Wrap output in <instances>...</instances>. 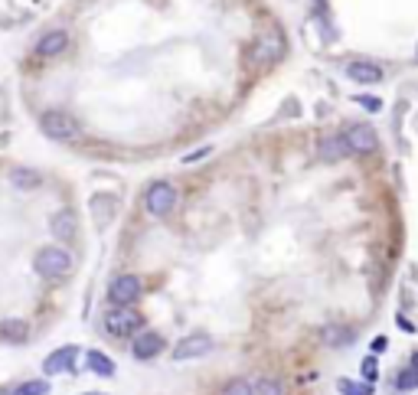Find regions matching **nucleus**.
<instances>
[{
  "label": "nucleus",
  "instance_id": "nucleus-2",
  "mask_svg": "<svg viewBox=\"0 0 418 395\" xmlns=\"http://www.w3.org/2000/svg\"><path fill=\"white\" fill-rule=\"evenodd\" d=\"M140 327H144V317L134 307H111L105 314V330L111 337H138Z\"/></svg>",
  "mask_w": 418,
  "mask_h": 395
},
{
  "label": "nucleus",
  "instance_id": "nucleus-1",
  "mask_svg": "<svg viewBox=\"0 0 418 395\" xmlns=\"http://www.w3.org/2000/svg\"><path fill=\"white\" fill-rule=\"evenodd\" d=\"M33 268H36V275H40V278H46V281H63V278H69V275H72L75 261H72V255H69L65 248L46 245V248H40V252H36V258H33Z\"/></svg>",
  "mask_w": 418,
  "mask_h": 395
},
{
  "label": "nucleus",
  "instance_id": "nucleus-7",
  "mask_svg": "<svg viewBox=\"0 0 418 395\" xmlns=\"http://www.w3.org/2000/svg\"><path fill=\"white\" fill-rule=\"evenodd\" d=\"M213 350V340L206 333H193V337H183L177 346H173V360L177 363H186V360H200Z\"/></svg>",
  "mask_w": 418,
  "mask_h": 395
},
{
  "label": "nucleus",
  "instance_id": "nucleus-22",
  "mask_svg": "<svg viewBox=\"0 0 418 395\" xmlns=\"http://www.w3.org/2000/svg\"><path fill=\"white\" fill-rule=\"evenodd\" d=\"M281 53V36L278 33H271L265 43L258 46V59H271V56H278Z\"/></svg>",
  "mask_w": 418,
  "mask_h": 395
},
{
  "label": "nucleus",
  "instance_id": "nucleus-6",
  "mask_svg": "<svg viewBox=\"0 0 418 395\" xmlns=\"http://www.w3.org/2000/svg\"><path fill=\"white\" fill-rule=\"evenodd\" d=\"M344 140L350 147V154H373L379 147V138H376V131L369 124H350L344 131Z\"/></svg>",
  "mask_w": 418,
  "mask_h": 395
},
{
  "label": "nucleus",
  "instance_id": "nucleus-13",
  "mask_svg": "<svg viewBox=\"0 0 418 395\" xmlns=\"http://www.w3.org/2000/svg\"><path fill=\"white\" fill-rule=\"evenodd\" d=\"M346 75L353 79V82H363V86H373L383 79V69L376 63H350L346 65Z\"/></svg>",
  "mask_w": 418,
  "mask_h": 395
},
{
  "label": "nucleus",
  "instance_id": "nucleus-26",
  "mask_svg": "<svg viewBox=\"0 0 418 395\" xmlns=\"http://www.w3.org/2000/svg\"><path fill=\"white\" fill-rule=\"evenodd\" d=\"M412 366H415V369H418V353H415V356H412Z\"/></svg>",
  "mask_w": 418,
  "mask_h": 395
},
{
  "label": "nucleus",
  "instance_id": "nucleus-15",
  "mask_svg": "<svg viewBox=\"0 0 418 395\" xmlns=\"http://www.w3.org/2000/svg\"><path fill=\"white\" fill-rule=\"evenodd\" d=\"M10 183L17 190H36V186L43 183V177L36 170H30V167H17V170L10 173Z\"/></svg>",
  "mask_w": 418,
  "mask_h": 395
},
{
  "label": "nucleus",
  "instance_id": "nucleus-5",
  "mask_svg": "<svg viewBox=\"0 0 418 395\" xmlns=\"http://www.w3.org/2000/svg\"><path fill=\"white\" fill-rule=\"evenodd\" d=\"M140 278L138 275H118V278L108 284V298H111V304L115 307H131L134 300L140 298Z\"/></svg>",
  "mask_w": 418,
  "mask_h": 395
},
{
  "label": "nucleus",
  "instance_id": "nucleus-3",
  "mask_svg": "<svg viewBox=\"0 0 418 395\" xmlns=\"http://www.w3.org/2000/svg\"><path fill=\"white\" fill-rule=\"evenodd\" d=\"M40 128H43L46 138H53V140H72L75 134H79V121H75L69 111L53 108V111H46V115L40 118Z\"/></svg>",
  "mask_w": 418,
  "mask_h": 395
},
{
  "label": "nucleus",
  "instance_id": "nucleus-20",
  "mask_svg": "<svg viewBox=\"0 0 418 395\" xmlns=\"http://www.w3.org/2000/svg\"><path fill=\"white\" fill-rule=\"evenodd\" d=\"M46 392H49V382H46V379H30V382L13 389V395H46Z\"/></svg>",
  "mask_w": 418,
  "mask_h": 395
},
{
  "label": "nucleus",
  "instance_id": "nucleus-21",
  "mask_svg": "<svg viewBox=\"0 0 418 395\" xmlns=\"http://www.w3.org/2000/svg\"><path fill=\"white\" fill-rule=\"evenodd\" d=\"M337 389H340L344 395H373V385L369 382H350V379H340Z\"/></svg>",
  "mask_w": 418,
  "mask_h": 395
},
{
  "label": "nucleus",
  "instance_id": "nucleus-8",
  "mask_svg": "<svg viewBox=\"0 0 418 395\" xmlns=\"http://www.w3.org/2000/svg\"><path fill=\"white\" fill-rule=\"evenodd\" d=\"M163 346H167V343H163L161 333L144 330V333H138V337H134V343H131V356L144 363V360H154V356H161Z\"/></svg>",
  "mask_w": 418,
  "mask_h": 395
},
{
  "label": "nucleus",
  "instance_id": "nucleus-12",
  "mask_svg": "<svg viewBox=\"0 0 418 395\" xmlns=\"http://www.w3.org/2000/svg\"><path fill=\"white\" fill-rule=\"evenodd\" d=\"M65 46H69V33H65V30H49L46 36H40L36 53H40V56H59Z\"/></svg>",
  "mask_w": 418,
  "mask_h": 395
},
{
  "label": "nucleus",
  "instance_id": "nucleus-18",
  "mask_svg": "<svg viewBox=\"0 0 418 395\" xmlns=\"http://www.w3.org/2000/svg\"><path fill=\"white\" fill-rule=\"evenodd\" d=\"M396 389H399L402 395H405V392H415V389H418V369H415V366H405V369L396 376Z\"/></svg>",
  "mask_w": 418,
  "mask_h": 395
},
{
  "label": "nucleus",
  "instance_id": "nucleus-27",
  "mask_svg": "<svg viewBox=\"0 0 418 395\" xmlns=\"http://www.w3.org/2000/svg\"><path fill=\"white\" fill-rule=\"evenodd\" d=\"M88 395H102V392H88Z\"/></svg>",
  "mask_w": 418,
  "mask_h": 395
},
{
  "label": "nucleus",
  "instance_id": "nucleus-17",
  "mask_svg": "<svg viewBox=\"0 0 418 395\" xmlns=\"http://www.w3.org/2000/svg\"><path fill=\"white\" fill-rule=\"evenodd\" d=\"M219 395H255V382H252V379H242V376H236V379H229V382L219 389Z\"/></svg>",
  "mask_w": 418,
  "mask_h": 395
},
{
  "label": "nucleus",
  "instance_id": "nucleus-23",
  "mask_svg": "<svg viewBox=\"0 0 418 395\" xmlns=\"http://www.w3.org/2000/svg\"><path fill=\"white\" fill-rule=\"evenodd\" d=\"M323 337H327V343H330V346H340V343H346L350 337H353V333H350V330H340V327H327V333H323Z\"/></svg>",
  "mask_w": 418,
  "mask_h": 395
},
{
  "label": "nucleus",
  "instance_id": "nucleus-4",
  "mask_svg": "<svg viewBox=\"0 0 418 395\" xmlns=\"http://www.w3.org/2000/svg\"><path fill=\"white\" fill-rule=\"evenodd\" d=\"M144 206H147L150 216H170V209L177 206V190L163 180L150 183L147 193H144Z\"/></svg>",
  "mask_w": 418,
  "mask_h": 395
},
{
  "label": "nucleus",
  "instance_id": "nucleus-24",
  "mask_svg": "<svg viewBox=\"0 0 418 395\" xmlns=\"http://www.w3.org/2000/svg\"><path fill=\"white\" fill-rule=\"evenodd\" d=\"M376 376H379V369H376V360L369 356V360H363V379H366L369 385H373V382H376Z\"/></svg>",
  "mask_w": 418,
  "mask_h": 395
},
{
  "label": "nucleus",
  "instance_id": "nucleus-16",
  "mask_svg": "<svg viewBox=\"0 0 418 395\" xmlns=\"http://www.w3.org/2000/svg\"><path fill=\"white\" fill-rule=\"evenodd\" d=\"M86 363H88V369H92V373L95 376H115V363H111V360H108L105 353H98V350H88V356H86Z\"/></svg>",
  "mask_w": 418,
  "mask_h": 395
},
{
  "label": "nucleus",
  "instance_id": "nucleus-19",
  "mask_svg": "<svg viewBox=\"0 0 418 395\" xmlns=\"http://www.w3.org/2000/svg\"><path fill=\"white\" fill-rule=\"evenodd\" d=\"M255 395H284V385L275 376H262V379H255Z\"/></svg>",
  "mask_w": 418,
  "mask_h": 395
},
{
  "label": "nucleus",
  "instance_id": "nucleus-10",
  "mask_svg": "<svg viewBox=\"0 0 418 395\" xmlns=\"http://www.w3.org/2000/svg\"><path fill=\"white\" fill-rule=\"evenodd\" d=\"M49 229H53V235L59 239V242H69V239H75V235H79V219H75L72 209H59V213L53 216Z\"/></svg>",
  "mask_w": 418,
  "mask_h": 395
},
{
  "label": "nucleus",
  "instance_id": "nucleus-25",
  "mask_svg": "<svg viewBox=\"0 0 418 395\" xmlns=\"http://www.w3.org/2000/svg\"><path fill=\"white\" fill-rule=\"evenodd\" d=\"M386 346H389L386 337H376V340H373V353H386Z\"/></svg>",
  "mask_w": 418,
  "mask_h": 395
},
{
  "label": "nucleus",
  "instance_id": "nucleus-14",
  "mask_svg": "<svg viewBox=\"0 0 418 395\" xmlns=\"http://www.w3.org/2000/svg\"><path fill=\"white\" fill-rule=\"evenodd\" d=\"M346 154H350V147H346L344 134H330V138L321 140V157L323 161H344Z\"/></svg>",
  "mask_w": 418,
  "mask_h": 395
},
{
  "label": "nucleus",
  "instance_id": "nucleus-9",
  "mask_svg": "<svg viewBox=\"0 0 418 395\" xmlns=\"http://www.w3.org/2000/svg\"><path fill=\"white\" fill-rule=\"evenodd\" d=\"M75 346H59L56 353H49L46 356V363H43V373L46 376H59V373H69L72 369V363H75Z\"/></svg>",
  "mask_w": 418,
  "mask_h": 395
},
{
  "label": "nucleus",
  "instance_id": "nucleus-11",
  "mask_svg": "<svg viewBox=\"0 0 418 395\" xmlns=\"http://www.w3.org/2000/svg\"><path fill=\"white\" fill-rule=\"evenodd\" d=\"M0 340L26 343L30 340V323L20 321V317H7V321H0Z\"/></svg>",
  "mask_w": 418,
  "mask_h": 395
}]
</instances>
